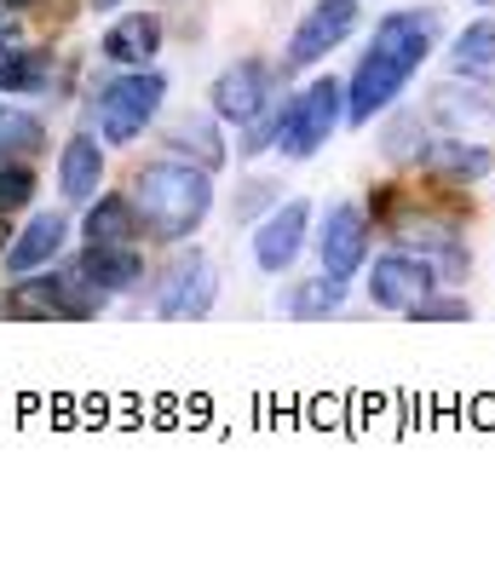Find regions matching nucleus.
<instances>
[{"label": "nucleus", "mask_w": 495, "mask_h": 564, "mask_svg": "<svg viewBox=\"0 0 495 564\" xmlns=\"http://www.w3.org/2000/svg\"><path fill=\"white\" fill-rule=\"evenodd\" d=\"M12 46H18V23H12V12H7V7H0V58H7Z\"/></svg>", "instance_id": "cd10ccee"}, {"label": "nucleus", "mask_w": 495, "mask_h": 564, "mask_svg": "<svg viewBox=\"0 0 495 564\" xmlns=\"http://www.w3.org/2000/svg\"><path fill=\"white\" fill-rule=\"evenodd\" d=\"M98 178H104V150L93 133H75L64 150H58V191L69 202H93L98 196Z\"/></svg>", "instance_id": "2eb2a0df"}, {"label": "nucleus", "mask_w": 495, "mask_h": 564, "mask_svg": "<svg viewBox=\"0 0 495 564\" xmlns=\"http://www.w3.org/2000/svg\"><path fill=\"white\" fill-rule=\"evenodd\" d=\"M266 202H282V191L271 185V178H248V185L237 191V208H230V214H237V219H259V214H266Z\"/></svg>", "instance_id": "a878e982"}, {"label": "nucleus", "mask_w": 495, "mask_h": 564, "mask_svg": "<svg viewBox=\"0 0 495 564\" xmlns=\"http://www.w3.org/2000/svg\"><path fill=\"white\" fill-rule=\"evenodd\" d=\"M341 300H346V282L323 271V276H311V282H294L289 300H282V312L300 317V323H323V317L341 312Z\"/></svg>", "instance_id": "aec40b11"}, {"label": "nucleus", "mask_w": 495, "mask_h": 564, "mask_svg": "<svg viewBox=\"0 0 495 564\" xmlns=\"http://www.w3.org/2000/svg\"><path fill=\"white\" fill-rule=\"evenodd\" d=\"M41 144H46V127H41V116H23V110L0 116V162H30Z\"/></svg>", "instance_id": "b1692460"}, {"label": "nucleus", "mask_w": 495, "mask_h": 564, "mask_svg": "<svg viewBox=\"0 0 495 564\" xmlns=\"http://www.w3.org/2000/svg\"><path fill=\"white\" fill-rule=\"evenodd\" d=\"M478 7H489V0H478Z\"/></svg>", "instance_id": "7c9ffc66"}, {"label": "nucleus", "mask_w": 495, "mask_h": 564, "mask_svg": "<svg viewBox=\"0 0 495 564\" xmlns=\"http://www.w3.org/2000/svg\"><path fill=\"white\" fill-rule=\"evenodd\" d=\"M266 98H271V69L266 64H230L219 82H214V116L219 121H237L248 127L254 116H266Z\"/></svg>", "instance_id": "9d476101"}, {"label": "nucleus", "mask_w": 495, "mask_h": 564, "mask_svg": "<svg viewBox=\"0 0 495 564\" xmlns=\"http://www.w3.org/2000/svg\"><path fill=\"white\" fill-rule=\"evenodd\" d=\"M139 202L133 196H98V208H87V242H133L139 237Z\"/></svg>", "instance_id": "6ab92c4d"}, {"label": "nucleus", "mask_w": 495, "mask_h": 564, "mask_svg": "<svg viewBox=\"0 0 495 564\" xmlns=\"http://www.w3.org/2000/svg\"><path fill=\"white\" fill-rule=\"evenodd\" d=\"M427 121H444V127H484V121H495V98L484 93V87H473V82H438V87H427Z\"/></svg>", "instance_id": "9b49d317"}, {"label": "nucleus", "mask_w": 495, "mask_h": 564, "mask_svg": "<svg viewBox=\"0 0 495 564\" xmlns=\"http://www.w3.org/2000/svg\"><path fill=\"white\" fill-rule=\"evenodd\" d=\"M30 196H35V173L23 162H0V214L30 208Z\"/></svg>", "instance_id": "393cba45"}, {"label": "nucleus", "mask_w": 495, "mask_h": 564, "mask_svg": "<svg viewBox=\"0 0 495 564\" xmlns=\"http://www.w3.org/2000/svg\"><path fill=\"white\" fill-rule=\"evenodd\" d=\"M0 7H7V12H23V7H35V0H0Z\"/></svg>", "instance_id": "c85d7f7f"}, {"label": "nucleus", "mask_w": 495, "mask_h": 564, "mask_svg": "<svg viewBox=\"0 0 495 564\" xmlns=\"http://www.w3.org/2000/svg\"><path fill=\"white\" fill-rule=\"evenodd\" d=\"M0 87H7V93H41V87H52V53H46V46H12V53L0 58Z\"/></svg>", "instance_id": "412c9836"}, {"label": "nucleus", "mask_w": 495, "mask_h": 564, "mask_svg": "<svg viewBox=\"0 0 495 564\" xmlns=\"http://www.w3.org/2000/svg\"><path fill=\"white\" fill-rule=\"evenodd\" d=\"M155 53H162V18H150V12L121 18V23H110V30H104V58H110V64L139 69V64H150Z\"/></svg>", "instance_id": "4468645a"}, {"label": "nucleus", "mask_w": 495, "mask_h": 564, "mask_svg": "<svg viewBox=\"0 0 495 564\" xmlns=\"http://www.w3.org/2000/svg\"><path fill=\"white\" fill-rule=\"evenodd\" d=\"M357 30V0H318L300 23H294V41H289V69L300 64H318L329 58L334 46Z\"/></svg>", "instance_id": "423d86ee"}, {"label": "nucleus", "mask_w": 495, "mask_h": 564, "mask_svg": "<svg viewBox=\"0 0 495 564\" xmlns=\"http://www.w3.org/2000/svg\"><path fill=\"white\" fill-rule=\"evenodd\" d=\"M438 178H450V185H478V178H489L495 156L484 144H466V139H444V144H427V156H421Z\"/></svg>", "instance_id": "dca6fc26"}, {"label": "nucleus", "mask_w": 495, "mask_h": 564, "mask_svg": "<svg viewBox=\"0 0 495 564\" xmlns=\"http://www.w3.org/2000/svg\"><path fill=\"white\" fill-rule=\"evenodd\" d=\"M214 294H219V271L207 265V253H179V260L168 265V276H162V289H155V312L162 317H207V305H214Z\"/></svg>", "instance_id": "20e7f679"}, {"label": "nucleus", "mask_w": 495, "mask_h": 564, "mask_svg": "<svg viewBox=\"0 0 495 564\" xmlns=\"http://www.w3.org/2000/svg\"><path fill=\"white\" fill-rule=\"evenodd\" d=\"M305 219H311V202H277V214L254 230V265L259 271H289L300 260V242H305Z\"/></svg>", "instance_id": "1a4fd4ad"}, {"label": "nucleus", "mask_w": 495, "mask_h": 564, "mask_svg": "<svg viewBox=\"0 0 495 564\" xmlns=\"http://www.w3.org/2000/svg\"><path fill=\"white\" fill-rule=\"evenodd\" d=\"M64 237H69V219L52 208V214H35L30 225H23V237L12 242V253H0L7 260L12 276H30L41 265H52V253H64Z\"/></svg>", "instance_id": "f8f14e48"}, {"label": "nucleus", "mask_w": 495, "mask_h": 564, "mask_svg": "<svg viewBox=\"0 0 495 564\" xmlns=\"http://www.w3.org/2000/svg\"><path fill=\"white\" fill-rule=\"evenodd\" d=\"M432 265L427 260H415V253H386V260H375L369 271V300L380 305V312H415L427 294H432Z\"/></svg>", "instance_id": "6e6552de"}, {"label": "nucleus", "mask_w": 495, "mask_h": 564, "mask_svg": "<svg viewBox=\"0 0 495 564\" xmlns=\"http://www.w3.org/2000/svg\"><path fill=\"white\" fill-rule=\"evenodd\" d=\"M133 202L155 237L179 242L214 214V178H207V167H191V162H155L139 173Z\"/></svg>", "instance_id": "f257e3e1"}, {"label": "nucleus", "mask_w": 495, "mask_h": 564, "mask_svg": "<svg viewBox=\"0 0 495 564\" xmlns=\"http://www.w3.org/2000/svg\"><path fill=\"white\" fill-rule=\"evenodd\" d=\"M318 260L329 276H357L363 260H369V214L352 208V202H341V208L323 214V237H318Z\"/></svg>", "instance_id": "39448f33"}, {"label": "nucleus", "mask_w": 495, "mask_h": 564, "mask_svg": "<svg viewBox=\"0 0 495 564\" xmlns=\"http://www.w3.org/2000/svg\"><path fill=\"white\" fill-rule=\"evenodd\" d=\"M421 110H398L392 121L380 127V150H386V162H421L427 156V139H421Z\"/></svg>", "instance_id": "5701e85b"}, {"label": "nucleus", "mask_w": 495, "mask_h": 564, "mask_svg": "<svg viewBox=\"0 0 495 564\" xmlns=\"http://www.w3.org/2000/svg\"><path fill=\"white\" fill-rule=\"evenodd\" d=\"M334 127H341V82H311L289 105V116H282L277 150L289 162H305V156H318V150L329 144Z\"/></svg>", "instance_id": "7ed1b4c3"}, {"label": "nucleus", "mask_w": 495, "mask_h": 564, "mask_svg": "<svg viewBox=\"0 0 495 564\" xmlns=\"http://www.w3.org/2000/svg\"><path fill=\"white\" fill-rule=\"evenodd\" d=\"M403 237L438 253V260H432V271H444V276L473 271V253H466V248L455 242V230H444V225H421V219H409V230H403Z\"/></svg>", "instance_id": "4be33fe9"}, {"label": "nucleus", "mask_w": 495, "mask_h": 564, "mask_svg": "<svg viewBox=\"0 0 495 564\" xmlns=\"http://www.w3.org/2000/svg\"><path fill=\"white\" fill-rule=\"evenodd\" d=\"M450 69L461 82H495V18H478L450 41Z\"/></svg>", "instance_id": "f3484780"}, {"label": "nucleus", "mask_w": 495, "mask_h": 564, "mask_svg": "<svg viewBox=\"0 0 495 564\" xmlns=\"http://www.w3.org/2000/svg\"><path fill=\"white\" fill-rule=\"evenodd\" d=\"M82 276L104 294H121L144 276V253H133V242H93V253H82Z\"/></svg>", "instance_id": "ddd939ff"}, {"label": "nucleus", "mask_w": 495, "mask_h": 564, "mask_svg": "<svg viewBox=\"0 0 495 564\" xmlns=\"http://www.w3.org/2000/svg\"><path fill=\"white\" fill-rule=\"evenodd\" d=\"M409 317H421V323H461V317H473V305H466V300H421Z\"/></svg>", "instance_id": "bb28decb"}, {"label": "nucleus", "mask_w": 495, "mask_h": 564, "mask_svg": "<svg viewBox=\"0 0 495 564\" xmlns=\"http://www.w3.org/2000/svg\"><path fill=\"white\" fill-rule=\"evenodd\" d=\"M162 98H168V75L162 69H133V75H116L110 87L98 93V133L110 139V144H133L150 116L162 110Z\"/></svg>", "instance_id": "f03ea898"}, {"label": "nucleus", "mask_w": 495, "mask_h": 564, "mask_svg": "<svg viewBox=\"0 0 495 564\" xmlns=\"http://www.w3.org/2000/svg\"><path fill=\"white\" fill-rule=\"evenodd\" d=\"M409 64L403 58H392V53H380V46L369 41V53H363V64H357V75H352V98H346V121H375V110H386L398 98V87L409 82Z\"/></svg>", "instance_id": "0eeeda50"}, {"label": "nucleus", "mask_w": 495, "mask_h": 564, "mask_svg": "<svg viewBox=\"0 0 495 564\" xmlns=\"http://www.w3.org/2000/svg\"><path fill=\"white\" fill-rule=\"evenodd\" d=\"M168 144L173 150H191L202 167H225V139H219V116H202L185 110L179 121H168Z\"/></svg>", "instance_id": "a211bd4d"}, {"label": "nucleus", "mask_w": 495, "mask_h": 564, "mask_svg": "<svg viewBox=\"0 0 495 564\" xmlns=\"http://www.w3.org/2000/svg\"><path fill=\"white\" fill-rule=\"evenodd\" d=\"M121 7V0H93V12H116Z\"/></svg>", "instance_id": "c756f323"}]
</instances>
